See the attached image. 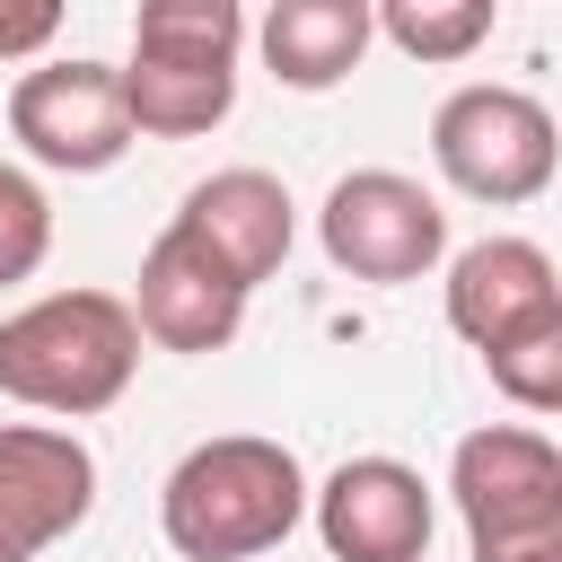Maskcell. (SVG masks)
I'll list each match as a JSON object with an SVG mask.
<instances>
[{
	"label": "cell",
	"mask_w": 562,
	"mask_h": 562,
	"mask_svg": "<svg viewBox=\"0 0 562 562\" xmlns=\"http://www.w3.org/2000/svg\"><path fill=\"white\" fill-rule=\"evenodd\" d=\"M316 237H325L334 272H351V281H422V272L448 255V211H439V193H422L413 176L360 167V176H342V184L325 193Z\"/></svg>",
	"instance_id": "cell-6"
},
{
	"label": "cell",
	"mask_w": 562,
	"mask_h": 562,
	"mask_svg": "<svg viewBox=\"0 0 562 562\" xmlns=\"http://www.w3.org/2000/svg\"><path fill=\"white\" fill-rule=\"evenodd\" d=\"M369 35H386L413 61H465L492 35V9L483 0H386V9H369Z\"/></svg>",
	"instance_id": "cell-14"
},
{
	"label": "cell",
	"mask_w": 562,
	"mask_h": 562,
	"mask_svg": "<svg viewBox=\"0 0 562 562\" xmlns=\"http://www.w3.org/2000/svg\"><path fill=\"white\" fill-rule=\"evenodd\" d=\"M9 132L26 140V158L44 167H70V176H97L132 149V114H123V88L105 61H44L9 88Z\"/></svg>",
	"instance_id": "cell-7"
},
{
	"label": "cell",
	"mask_w": 562,
	"mask_h": 562,
	"mask_svg": "<svg viewBox=\"0 0 562 562\" xmlns=\"http://www.w3.org/2000/svg\"><path fill=\"white\" fill-rule=\"evenodd\" d=\"M448 492L474 536V562H562V457L544 430H465Z\"/></svg>",
	"instance_id": "cell-4"
},
{
	"label": "cell",
	"mask_w": 562,
	"mask_h": 562,
	"mask_svg": "<svg viewBox=\"0 0 562 562\" xmlns=\"http://www.w3.org/2000/svg\"><path fill=\"white\" fill-rule=\"evenodd\" d=\"M316 527L334 562H422L430 553V483L395 457H351L316 492Z\"/></svg>",
	"instance_id": "cell-10"
},
{
	"label": "cell",
	"mask_w": 562,
	"mask_h": 562,
	"mask_svg": "<svg viewBox=\"0 0 562 562\" xmlns=\"http://www.w3.org/2000/svg\"><path fill=\"white\" fill-rule=\"evenodd\" d=\"M448 325L492 360L527 334H553L562 325V281H553V255L527 246V237H483L448 263Z\"/></svg>",
	"instance_id": "cell-9"
},
{
	"label": "cell",
	"mask_w": 562,
	"mask_h": 562,
	"mask_svg": "<svg viewBox=\"0 0 562 562\" xmlns=\"http://www.w3.org/2000/svg\"><path fill=\"white\" fill-rule=\"evenodd\" d=\"M53 35H61V9H53V0H0V61L44 53Z\"/></svg>",
	"instance_id": "cell-17"
},
{
	"label": "cell",
	"mask_w": 562,
	"mask_h": 562,
	"mask_svg": "<svg viewBox=\"0 0 562 562\" xmlns=\"http://www.w3.org/2000/svg\"><path fill=\"white\" fill-rule=\"evenodd\" d=\"M369 53V0H272L263 61L281 88H334Z\"/></svg>",
	"instance_id": "cell-13"
},
{
	"label": "cell",
	"mask_w": 562,
	"mask_h": 562,
	"mask_svg": "<svg viewBox=\"0 0 562 562\" xmlns=\"http://www.w3.org/2000/svg\"><path fill=\"white\" fill-rule=\"evenodd\" d=\"M44 246H53V202H44V184L18 176V167H0V290L26 281V272L44 263Z\"/></svg>",
	"instance_id": "cell-15"
},
{
	"label": "cell",
	"mask_w": 562,
	"mask_h": 562,
	"mask_svg": "<svg viewBox=\"0 0 562 562\" xmlns=\"http://www.w3.org/2000/svg\"><path fill=\"white\" fill-rule=\"evenodd\" d=\"M132 325L167 351H220L237 325H246V290L184 237V228H158V246L140 255V290H132Z\"/></svg>",
	"instance_id": "cell-12"
},
{
	"label": "cell",
	"mask_w": 562,
	"mask_h": 562,
	"mask_svg": "<svg viewBox=\"0 0 562 562\" xmlns=\"http://www.w3.org/2000/svg\"><path fill=\"white\" fill-rule=\"evenodd\" d=\"M483 369H492V386H501L509 404L553 413V404H562V325H553V334H527V342H509V351H492Z\"/></svg>",
	"instance_id": "cell-16"
},
{
	"label": "cell",
	"mask_w": 562,
	"mask_h": 562,
	"mask_svg": "<svg viewBox=\"0 0 562 562\" xmlns=\"http://www.w3.org/2000/svg\"><path fill=\"white\" fill-rule=\"evenodd\" d=\"M430 158H439V176H448L465 202H492V211L536 202V193L553 184V114H544L527 88L474 79V88H457V97L430 114Z\"/></svg>",
	"instance_id": "cell-5"
},
{
	"label": "cell",
	"mask_w": 562,
	"mask_h": 562,
	"mask_svg": "<svg viewBox=\"0 0 562 562\" xmlns=\"http://www.w3.org/2000/svg\"><path fill=\"white\" fill-rule=\"evenodd\" d=\"M237 0H149L132 18V70H114L132 132L193 140L237 105Z\"/></svg>",
	"instance_id": "cell-3"
},
{
	"label": "cell",
	"mask_w": 562,
	"mask_h": 562,
	"mask_svg": "<svg viewBox=\"0 0 562 562\" xmlns=\"http://www.w3.org/2000/svg\"><path fill=\"white\" fill-rule=\"evenodd\" d=\"M140 369V325L114 290H53L0 325V395L35 413H105Z\"/></svg>",
	"instance_id": "cell-2"
},
{
	"label": "cell",
	"mask_w": 562,
	"mask_h": 562,
	"mask_svg": "<svg viewBox=\"0 0 562 562\" xmlns=\"http://www.w3.org/2000/svg\"><path fill=\"white\" fill-rule=\"evenodd\" d=\"M299 509H307L299 457L281 439H255V430L184 448V465L158 492V527L184 562H255L299 527Z\"/></svg>",
	"instance_id": "cell-1"
},
{
	"label": "cell",
	"mask_w": 562,
	"mask_h": 562,
	"mask_svg": "<svg viewBox=\"0 0 562 562\" xmlns=\"http://www.w3.org/2000/svg\"><path fill=\"white\" fill-rule=\"evenodd\" d=\"M167 228H184L237 290H255V281H272L281 255H290V193H281V176H263V167H220V176H202V184L184 193V211H176Z\"/></svg>",
	"instance_id": "cell-11"
},
{
	"label": "cell",
	"mask_w": 562,
	"mask_h": 562,
	"mask_svg": "<svg viewBox=\"0 0 562 562\" xmlns=\"http://www.w3.org/2000/svg\"><path fill=\"white\" fill-rule=\"evenodd\" d=\"M97 501V457L88 439L53 422H0V562H35L61 544Z\"/></svg>",
	"instance_id": "cell-8"
}]
</instances>
